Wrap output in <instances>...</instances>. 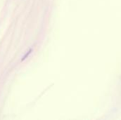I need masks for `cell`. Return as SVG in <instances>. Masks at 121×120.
Wrapping results in <instances>:
<instances>
[{
	"label": "cell",
	"instance_id": "1",
	"mask_svg": "<svg viewBox=\"0 0 121 120\" xmlns=\"http://www.w3.org/2000/svg\"><path fill=\"white\" fill-rule=\"evenodd\" d=\"M31 51H32V49H30V51H29L28 52V54H26V55H25V56H23V58L22 59V61H23V60H25V59H26V58H27L28 57V56L30 55V53H31Z\"/></svg>",
	"mask_w": 121,
	"mask_h": 120
}]
</instances>
